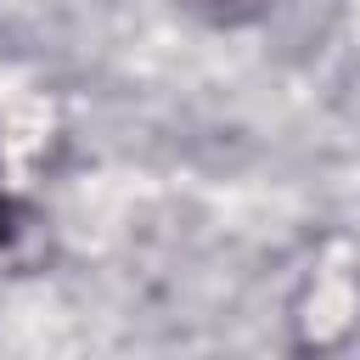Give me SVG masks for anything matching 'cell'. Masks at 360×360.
Instances as JSON below:
<instances>
[{
  "label": "cell",
  "instance_id": "6da1fadb",
  "mask_svg": "<svg viewBox=\"0 0 360 360\" xmlns=\"http://www.w3.org/2000/svg\"><path fill=\"white\" fill-rule=\"evenodd\" d=\"M197 6H208V11H214V17H225V22H231V17L259 11V0H197Z\"/></svg>",
  "mask_w": 360,
  "mask_h": 360
}]
</instances>
